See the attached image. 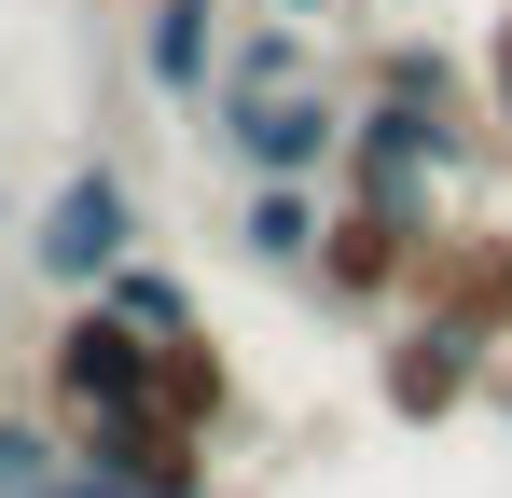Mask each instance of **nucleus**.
<instances>
[{
    "instance_id": "nucleus-3",
    "label": "nucleus",
    "mask_w": 512,
    "mask_h": 498,
    "mask_svg": "<svg viewBox=\"0 0 512 498\" xmlns=\"http://www.w3.org/2000/svg\"><path fill=\"white\" fill-rule=\"evenodd\" d=\"M153 402V332H125L97 291H70V319L42 332V415L56 429H97V415Z\"/></svg>"
},
{
    "instance_id": "nucleus-10",
    "label": "nucleus",
    "mask_w": 512,
    "mask_h": 498,
    "mask_svg": "<svg viewBox=\"0 0 512 498\" xmlns=\"http://www.w3.org/2000/svg\"><path fill=\"white\" fill-rule=\"evenodd\" d=\"M153 402H167V415H194L208 443L236 429V360H222V332H208V319L153 332Z\"/></svg>"
},
{
    "instance_id": "nucleus-6",
    "label": "nucleus",
    "mask_w": 512,
    "mask_h": 498,
    "mask_svg": "<svg viewBox=\"0 0 512 498\" xmlns=\"http://www.w3.org/2000/svg\"><path fill=\"white\" fill-rule=\"evenodd\" d=\"M485 402V346H457L443 319H388L374 332V415L388 429H457Z\"/></svg>"
},
{
    "instance_id": "nucleus-7",
    "label": "nucleus",
    "mask_w": 512,
    "mask_h": 498,
    "mask_svg": "<svg viewBox=\"0 0 512 498\" xmlns=\"http://www.w3.org/2000/svg\"><path fill=\"white\" fill-rule=\"evenodd\" d=\"M70 457H84V471H111V485H139V498H208V485H222V471H208V429H194V415H167V402L70 429Z\"/></svg>"
},
{
    "instance_id": "nucleus-9",
    "label": "nucleus",
    "mask_w": 512,
    "mask_h": 498,
    "mask_svg": "<svg viewBox=\"0 0 512 498\" xmlns=\"http://www.w3.org/2000/svg\"><path fill=\"white\" fill-rule=\"evenodd\" d=\"M319 222H333V194H319V180H250V194H236V263L305 277V263H319Z\"/></svg>"
},
{
    "instance_id": "nucleus-12",
    "label": "nucleus",
    "mask_w": 512,
    "mask_h": 498,
    "mask_svg": "<svg viewBox=\"0 0 512 498\" xmlns=\"http://www.w3.org/2000/svg\"><path fill=\"white\" fill-rule=\"evenodd\" d=\"M277 83H319V42H305V28H236V42H222V97H277Z\"/></svg>"
},
{
    "instance_id": "nucleus-13",
    "label": "nucleus",
    "mask_w": 512,
    "mask_h": 498,
    "mask_svg": "<svg viewBox=\"0 0 512 498\" xmlns=\"http://www.w3.org/2000/svg\"><path fill=\"white\" fill-rule=\"evenodd\" d=\"M70 471V429H28V415H0V498H56Z\"/></svg>"
},
{
    "instance_id": "nucleus-8",
    "label": "nucleus",
    "mask_w": 512,
    "mask_h": 498,
    "mask_svg": "<svg viewBox=\"0 0 512 498\" xmlns=\"http://www.w3.org/2000/svg\"><path fill=\"white\" fill-rule=\"evenodd\" d=\"M222 42H236V14H222V0H139V83L180 97V111H208V97H222Z\"/></svg>"
},
{
    "instance_id": "nucleus-4",
    "label": "nucleus",
    "mask_w": 512,
    "mask_h": 498,
    "mask_svg": "<svg viewBox=\"0 0 512 498\" xmlns=\"http://www.w3.org/2000/svg\"><path fill=\"white\" fill-rule=\"evenodd\" d=\"M346 111L360 97H333V83H277V97H208V139L236 153V180H319V166H346Z\"/></svg>"
},
{
    "instance_id": "nucleus-15",
    "label": "nucleus",
    "mask_w": 512,
    "mask_h": 498,
    "mask_svg": "<svg viewBox=\"0 0 512 498\" xmlns=\"http://www.w3.org/2000/svg\"><path fill=\"white\" fill-rule=\"evenodd\" d=\"M56 498H139V485H111V471H84V457H70V471H56Z\"/></svg>"
},
{
    "instance_id": "nucleus-5",
    "label": "nucleus",
    "mask_w": 512,
    "mask_h": 498,
    "mask_svg": "<svg viewBox=\"0 0 512 498\" xmlns=\"http://www.w3.org/2000/svg\"><path fill=\"white\" fill-rule=\"evenodd\" d=\"M402 319H443L457 346L499 360V346H512V222H443L429 263H416V305H402Z\"/></svg>"
},
{
    "instance_id": "nucleus-11",
    "label": "nucleus",
    "mask_w": 512,
    "mask_h": 498,
    "mask_svg": "<svg viewBox=\"0 0 512 498\" xmlns=\"http://www.w3.org/2000/svg\"><path fill=\"white\" fill-rule=\"evenodd\" d=\"M97 305H111L125 332H180V319H208V305H194V277H180V263H153V249H125V263L97 277Z\"/></svg>"
},
{
    "instance_id": "nucleus-14",
    "label": "nucleus",
    "mask_w": 512,
    "mask_h": 498,
    "mask_svg": "<svg viewBox=\"0 0 512 498\" xmlns=\"http://www.w3.org/2000/svg\"><path fill=\"white\" fill-rule=\"evenodd\" d=\"M485 111H499V153H512V14L485 28Z\"/></svg>"
},
{
    "instance_id": "nucleus-16",
    "label": "nucleus",
    "mask_w": 512,
    "mask_h": 498,
    "mask_svg": "<svg viewBox=\"0 0 512 498\" xmlns=\"http://www.w3.org/2000/svg\"><path fill=\"white\" fill-rule=\"evenodd\" d=\"M208 498H222V485H208Z\"/></svg>"
},
{
    "instance_id": "nucleus-2",
    "label": "nucleus",
    "mask_w": 512,
    "mask_h": 498,
    "mask_svg": "<svg viewBox=\"0 0 512 498\" xmlns=\"http://www.w3.org/2000/svg\"><path fill=\"white\" fill-rule=\"evenodd\" d=\"M125 249H153V222H139V180L111 153H84L42 208H28V277H56V291H97Z\"/></svg>"
},
{
    "instance_id": "nucleus-1",
    "label": "nucleus",
    "mask_w": 512,
    "mask_h": 498,
    "mask_svg": "<svg viewBox=\"0 0 512 498\" xmlns=\"http://www.w3.org/2000/svg\"><path fill=\"white\" fill-rule=\"evenodd\" d=\"M457 208H443V180H346L333 222H319V263H305V291H319V319L346 332H388L416 305V263Z\"/></svg>"
}]
</instances>
